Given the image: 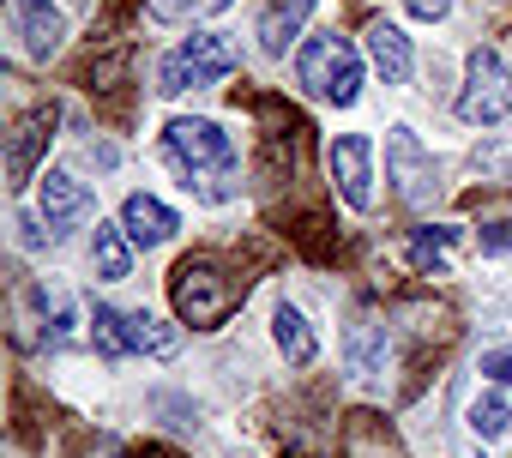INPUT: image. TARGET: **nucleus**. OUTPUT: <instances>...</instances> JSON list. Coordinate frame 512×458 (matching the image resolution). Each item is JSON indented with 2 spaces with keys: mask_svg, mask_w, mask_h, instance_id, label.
<instances>
[{
  "mask_svg": "<svg viewBox=\"0 0 512 458\" xmlns=\"http://www.w3.org/2000/svg\"><path fill=\"white\" fill-rule=\"evenodd\" d=\"M163 157L181 175V187L211 199V205L235 199V187H241V157H235V145L217 121H193V115L169 121L163 127Z\"/></svg>",
  "mask_w": 512,
  "mask_h": 458,
  "instance_id": "f257e3e1",
  "label": "nucleus"
},
{
  "mask_svg": "<svg viewBox=\"0 0 512 458\" xmlns=\"http://www.w3.org/2000/svg\"><path fill=\"white\" fill-rule=\"evenodd\" d=\"M241 296H247V278L229 272L223 260H211V254H187L169 272V302H175L181 326H193V332H217L241 308Z\"/></svg>",
  "mask_w": 512,
  "mask_h": 458,
  "instance_id": "f03ea898",
  "label": "nucleus"
},
{
  "mask_svg": "<svg viewBox=\"0 0 512 458\" xmlns=\"http://www.w3.org/2000/svg\"><path fill=\"white\" fill-rule=\"evenodd\" d=\"M235 67H241V49H235V37H223V31H193L187 43H175V49L157 61V91H163V97L205 91V85L229 79Z\"/></svg>",
  "mask_w": 512,
  "mask_h": 458,
  "instance_id": "7ed1b4c3",
  "label": "nucleus"
},
{
  "mask_svg": "<svg viewBox=\"0 0 512 458\" xmlns=\"http://www.w3.org/2000/svg\"><path fill=\"white\" fill-rule=\"evenodd\" d=\"M296 79H302L320 103L350 109V103L362 97V55L350 49V37L320 31V37H308V43H302V55H296Z\"/></svg>",
  "mask_w": 512,
  "mask_h": 458,
  "instance_id": "20e7f679",
  "label": "nucleus"
},
{
  "mask_svg": "<svg viewBox=\"0 0 512 458\" xmlns=\"http://www.w3.org/2000/svg\"><path fill=\"white\" fill-rule=\"evenodd\" d=\"M458 115L470 127H494L512 115V73L494 49H470L464 61V91H458Z\"/></svg>",
  "mask_w": 512,
  "mask_h": 458,
  "instance_id": "39448f33",
  "label": "nucleus"
},
{
  "mask_svg": "<svg viewBox=\"0 0 512 458\" xmlns=\"http://www.w3.org/2000/svg\"><path fill=\"white\" fill-rule=\"evenodd\" d=\"M386 175H392V187H398V199H404L410 211H428L434 193H440V175H434V163L422 157V139H416L410 127H392V139H386Z\"/></svg>",
  "mask_w": 512,
  "mask_h": 458,
  "instance_id": "423d86ee",
  "label": "nucleus"
},
{
  "mask_svg": "<svg viewBox=\"0 0 512 458\" xmlns=\"http://www.w3.org/2000/svg\"><path fill=\"white\" fill-rule=\"evenodd\" d=\"M55 121H61L55 103H43V109H31V115L13 121V133H7V187H13V193L37 181V163H43V151H49V139H55Z\"/></svg>",
  "mask_w": 512,
  "mask_h": 458,
  "instance_id": "0eeeda50",
  "label": "nucleus"
},
{
  "mask_svg": "<svg viewBox=\"0 0 512 458\" xmlns=\"http://www.w3.org/2000/svg\"><path fill=\"white\" fill-rule=\"evenodd\" d=\"M332 187H338V199L350 205V211H368L374 205V145L362 139V133H344V139H332Z\"/></svg>",
  "mask_w": 512,
  "mask_h": 458,
  "instance_id": "6e6552de",
  "label": "nucleus"
},
{
  "mask_svg": "<svg viewBox=\"0 0 512 458\" xmlns=\"http://www.w3.org/2000/svg\"><path fill=\"white\" fill-rule=\"evenodd\" d=\"M37 193H43V223L55 229H79L91 211H97V199H91V187L79 181V175H67V169H49L43 181H37Z\"/></svg>",
  "mask_w": 512,
  "mask_h": 458,
  "instance_id": "1a4fd4ad",
  "label": "nucleus"
},
{
  "mask_svg": "<svg viewBox=\"0 0 512 458\" xmlns=\"http://www.w3.org/2000/svg\"><path fill=\"white\" fill-rule=\"evenodd\" d=\"M13 19H19V37H25L31 61H49L67 37V19H61L55 0H13Z\"/></svg>",
  "mask_w": 512,
  "mask_h": 458,
  "instance_id": "9d476101",
  "label": "nucleus"
},
{
  "mask_svg": "<svg viewBox=\"0 0 512 458\" xmlns=\"http://www.w3.org/2000/svg\"><path fill=\"white\" fill-rule=\"evenodd\" d=\"M362 43H368V61H374V73H380L386 85H404V79H410L416 55H410V37H404L392 19H368Z\"/></svg>",
  "mask_w": 512,
  "mask_h": 458,
  "instance_id": "9b49d317",
  "label": "nucleus"
},
{
  "mask_svg": "<svg viewBox=\"0 0 512 458\" xmlns=\"http://www.w3.org/2000/svg\"><path fill=\"white\" fill-rule=\"evenodd\" d=\"M386 356H392L386 326H380L374 314H356L350 332H344V362H350V374H356V380H374V374H386Z\"/></svg>",
  "mask_w": 512,
  "mask_h": 458,
  "instance_id": "f8f14e48",
  "label": "nucleus"
},
{
  "mask_svg": "<svg viewBox=\"0 0 512 458\" xmlns=\"http://www.w3.org/2000/svg\"><path fill=\"white\" fill-rule=\"evenodd\" d=\"M121 223H127V236H133V248H163L175 229H181V217L163 205V199H151V193H127V205H121Z\"/></svg>",
  "mask_w": 512,
  "mask_h": 458,
  "instance_id": "ddd939ff",
  "label": "nucleus"
},
{
  "mask_svg": "<svg viewBox=\"0 0 512 458\" xmlns=\"http://www.w3.org/2000/svg\"><path fill=\"white\" fill-rule=\"evenodd\" d=\"M314 13V0H266V13H260V49L266 55H290V43L302 37Z\"/></svg>",
  "mask_w": 512,
  "mask_h": 458,
  "instance_id": "4468645a",
  "label": "nucleus"
},
{
  "mask_svg": "<svg viewBox=\"0 0 512 458\" xmlns=\"http://www.w3.org/2000/svg\"><path fill=\"white\" fill-rule=\"evenodd\" d=\"M344 458H404L398 452V440H392V428L380 422V416H350L344 422Z\"/></svg>",
  "mask_w": 512,
  "mask_h": 458,
  "instance_id": "2eb2a0df",
  "label": "nucleus"
},
{
  "mask_svg": "<svg viewBox=\"0 0 512 458\" xmlns=\"http://www.w3.org/2000/svg\"><path fill=\"white\" fill-rule=\"evenodd\" d=\"M91 266H97V278H127V266H133V236H127V223H97V236H91Z\"/></svg>",
  "mask_w": 512,
  "mask_h": 458,
  "instance_id": "dca6fc26",
  "label": "nucleus"
},
{
  "mask_svg": "<svg viewBox=\"0 0 512 458\" xmlns=\"http://www.w3.org/2000/svg\"><path fill=\"white\" fill-rule=\"evenodd\" d=\"M272 338H278V350H284L296 368H308V362L320 356V338H314V326H308V320H302V308H290V302L272 314Z\"/></svg>",
  "mask_w": 512,
  "mask_h": 458,
  "instance_id": "f3484780",
  "label": "nucleus"
},
{
  "mask_svg": "<svg viewBox=\"0 0 512 458\" xmlns=\"http://www.w3.org/2000/svg\"><path fill=\"white\" fill-rule=\"evenodd\" d=\"M458 242V229H446V223H422V229H410V266L416 272H446V248Z\"/></svg>",
  "mask_w": 512,
  "mask_h": 458,
  "instance_id": "a211bd4d",
  "label": "nucleus"
},
{
  "mask_svg": "<svg viewBox=\"0 0 512 458\" xmlns=\"http://www.w3.org/2000/svg\"><path fill=\"white\" fill-rule=\"evenodd\" d=\"M127 344H133V350H145V356H175V350H181V332H175V326H163L157 314L133 308V314H127Z\"/></svg>",
  "mask_w": 512,
  "mask_h": 458,
  "instance_id": "6ab92c4d",
  "label": "nucleus"
},
{
  "mask_svg": "<svg viewBox=\"0 0 512 458\" xmlns=\"http://www.w3.org/2000/svg\"><path fill=\"white\" fill-rule=\"evenodd\" d=\"M470 434H476V440H500V434H512V398L482 392V398L470 404Z\"/></svg>",
  "mask_w": 512,
  "mask_h": 458,
  "instance_id": "aec40b11",
  "label": "nucleus"
},
{
  "mask_svg": "<svg viewBox=\"0 0 512 458\" xmlns=\"http://www.w3.org/2000/svg\"><path fill=\"white\" fill-rule=\"evenodd\" d=\"M91 344H97L109 362H121V356L133 350V344H127V314H121V308H97V314H91Z\"/></svg>",
  "mask_w": 512,
  "mask_h": 458,
  "instance_id": "412c9836",
  "label": "nucleus"
},
{
  "mask_svg": "<svg viewBox=\"0 0 512 458\" xmlns=\"http://www.w3.org/2000/svg\"><path fill=\"white\" fill-rule=\"evenodd\" d=\"M229 0H145V13L151 19H163V25H187V19H211V13H223Z\"/></svg>",
  "mask_w": 512,
  "mask_h": 458,
  "instance_id": "4be33fe9",
  "label": "nucleus"
},
{
  "mask_svg": "<svg viewBox=\"0 0 512 458\" xmlns=\"http://www.w3.org/2000/svg\"><path fill=\"white\" fill-rule=\"evenodd\" d=\"M482 254H512V223L506 217H494V223H482Z\"/></svg>",
  "mask_w": 512,
  "mask_h": 458,
  "instance_id": "5701e85b",
  "label": "nucleus"
},
{
  "mask_svg": "<svg viewBox=\"0 0 512 458\" xmlns=\"http://www.w3.org/2000/svg\"><path fill=\"white\" fill-rule=\"evenodd\" d=\"M13 229H19V242H25V248H43V242H61V236H55V229H43L37 217H19Z\"/></svg>",
  "mask_w": 512,
  "mask_h": 458,
  "instance_id": "b1692460",
  "label": "nucleus"
},
{
  "mask_svg": "<svg viewBox=\"0 0 512 458\" xmlns=\"http://www.w3.org/2000/svg\"><path fill=\"white\" fill-rule=\"evenodd\" d=\"M482 374H494V380L512 386V350H488V356H482Z\"/></svg>",
  "mask_w": 512,
  "mask_h": 458,
  "instance_id": "393cba45",
  "label": "nucleus"
},
{
  "mask_svg": "<svg viewBox=\"0 0 512 458\" xmlns=\"http://www.w3.org/2000/svg\"><path fill=\"white\" fill-rule=\"evenodd\" d=\"M404 7H410V19H446L452 0H404Z\"/></svg>",
  "mask_w": 512,
  "mask_h": 458,
  "instance_id": "a878e982",
  "label": "nucleus"
},
{
  "mask_svg": "<svg viewBox=\"0 0 512 458\" xmlns=\"http://www.w3.org/2000/svg\"><path fill=\"white\" fill-rule=\"evenodd\" d=\"M284 458H314V452H302V446H290V452H284Z\"/></svg>",
  "mask_w": 512,
  "mask_h": 458,
  "instance_id": "bb28decb",
  "label": "nucleus"
},
{
  "mask_svg": "<svg viewBox=\"0 0 512 458\" xmlns=\"http://www.w3.org/2000/svg\"><path fill=\"white\" fill-rule=\"evenodd\" d=\"M145 458H163V452H145Z\"/></svg>",
  "mask_w": 512,
  "mask_h": 458,
  "instance_id": "cd10ccee",
  "label": "nucleus"
}]
</instances>
